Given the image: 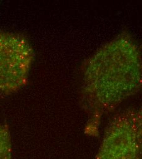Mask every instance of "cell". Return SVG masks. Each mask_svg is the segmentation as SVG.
<instances>
[{
    "label": "cell",
    "mask_w": 142,
    "mask_h": 159,
    "mask_svg": "<svg viewBox=\"0 0 142 159\" xmlns=\"http://www.w3.org/2000/svg\"><path fill=\"white\" fill-rule=\"evenodd\" d=\"M34 57L26 37L0 30V93H12L26 84Z\"/></svg>",
    "instance_id": "obj_3"
},
{
    "label": "cell",
    "mask_w": 142,
    "mask_h": 159,
    "mask_svg": "<svg viewBox=\"0 0 142 159\" xmlns=\"http://www.w3.org/2000/svg\"><path fill=\"white\" fill-rule=\"evenodd\" d=\"M81 75L80 101L87 116L85 134L96 137L105 116L142 91V50L123 31L85 61Z\"/></svg>",
    "instance_id": "obj_1"
},
{
    "label": "cell",
    "mask_w": 142,
    "mask_h": 159,
    "mask_svg": "<svg viewBox=\"0 0 142 159\" xmlns=\"http://www.w3.org/2000/svg\"><path fill=\"white\" fill-rule=\"evenodd\" d=\"M96 159H142V106L125 110L113 118Z\"/></svg>",
    "instance_id": "obj_2"
},
{
    "label": "cell",
    "mask_w": 142,
    "mask_h": 159,
    "mask_svg": "<svg viewBox=\"0 0 142 159\" xmlns=\"http://www.w3.org/2000/svg\"><path fill=\"white\" fill-rule=\"evenodd\" d=\"M0 159H12V145L7 126L0 124Z\"/></svg>",
    "instance_id": "obj_4"
}]
</instances>
